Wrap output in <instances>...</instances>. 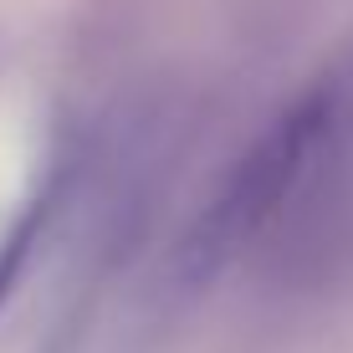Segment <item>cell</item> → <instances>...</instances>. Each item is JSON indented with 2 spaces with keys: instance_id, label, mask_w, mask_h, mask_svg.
I'll use <instances>...</instances> for the list:
<instances>
[{
  "instance_id": "obj_1",
  "label": "cell",
  "mask_w": 353,
  "mask_h": 353,
  "mask_svg": "<svg viewBox=\"0 0 353 353\" xmlns=\"http://www.w3.org/2000/svg\"><path fill=\"white\" fill-rule=\"evenodd\" d=\"M327 118H333V97H327L323 88L307 92L297 108H287V113L261 133V143L246 154V159L230 169L221 200L194 221L190 241H185L179 266H185L190 282L215 276V266H221L241 241L256 236V230L282 210L292 179L302 174V164L312 159L318 139L327 133Z\"/></svg>"
},
{
  "instance_id": "obj_2",
  "label": "cell",
  "mask_w": 353,
  "mask_h": 353,
  "mask_svg": "<svg viewBox=\"0 0 353 353\" xmlns=\"http://www.w3.org/2000/svg\"><path fill=\"white\" fill-rule=\"evenodd\" d=\"M67 190H72V164L57 159V164L41 174L36 194L21 205V215H16V225H10V236L0 241V307H6L10 292L21 287V276L31 272V261H36V251H41L46 230H52V221L62 215Z\"/></svg>"
}]
</instances>
